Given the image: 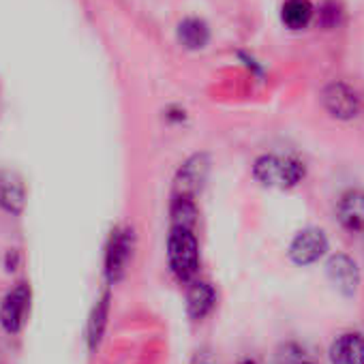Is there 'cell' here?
Instances as JSON below:
<instances>
[{
	"label": "cell",
	"instance_id": "1",
	"mask_svg": "<svg viewBox=\"0 0 364 364\" xmlns=\"http://www.w3.org/2000/svg\"><path fill=\"white\" fill-rule=\"evenodd\" d=\"M167 262L180 283H191L200 270V245L193 230L171 228L167 236Z\"/></svg>",
	"mask_w": 364,
	"mask_h": 364
},
{
	"label": "cell",
	"instance_id": "2",
	"mask_svg": "<svg viewBox=\"0 0 364 364\" xmlns=\"http://www.w3.org/2000/svg\"><path fill=\"white\" fill-rule=\"evenodd\" d=\"M304 163L294 156L281 154H264L253 165V176L264 187L274 189H291L304 180Z\"/></svg>",
	"mask_w": 364,
	"mask_h": 364
},
{
	"label": "cell",
	"instance_id": "3",
	"mask_svg": "<svg viewBox=\"0 0 364 364\" xmlns=\"http://www.w3.org/2000/svg\"><path fill=\"white\" fill-rule=\"evenodd\" d=\"M31 302H33V291L28 283H18L14 285L3 302H0V326L7 334H20L26 326V319L31 315Z\"/></svg>",
	"mask_w": 364,
	"mask_h": 364
},
{
	"label": "cell",
	"instance_id": "4",
	"mask_svg": "<svg viewBox=\"0 0 364 364\" xmlns=\"http://www.w3.org/2000/svg\"><path fill=\"white\" fill-rule=\"evenodd\" d=\"M133 230L129 228H116L109 236L107 249H105V279L109 285H116L124 279L129 270V262L133 257Z\"/></svg>",
	"mask_w": 364,
	"mask_h": 364
},
{
	"label": "cell",
	"instance_id": "5",
	"mask_svg": "<svg viewBox=\"0 0 364 364\" xmlns=\"http://www.w3.org/2000/svg\"><path fill=\"white\" fill-rule=\"evenodd\" d=\"M328 251V238L317 228H306L296 234V238L289 245V257L298 266L315 264L319 257H323Z\"/></svg>",
	"mask_w": 364,
	"mask_h": 364
},
{
	"label": "cell",
	"instance_id": "6",
	"mask_svg": "<svg viewBox=\"0 0 364 364\" xmlns=\"http://www.w3.org/2000/svg\"><path fill=\"white\" fill-rule=\"evenodd\" d=\"M323 105L334 118H341V120L355 118L362 109V101L358 92L343 82H334L323 90Z\"/></svg>",
	"mask_w": 364,
	"mask_h": 364
},
{
	"label": "cell",
	"instance_id": "7",
	"mask_svg": "<svg viewBox=\"0 0 364 364\" xmlns=\"http://www.w3.org/2000/svg\"><path fill=\"white\" fill-rule=\"evenodd\" d=\"M326 272L330 283L343 294V296H353L358 291L360 285V268L358 264L345 255V253H336L328 259L326 264Z\"/></svg>",
	"mask_w": 364,
	"mask_h": 364
},
{
	"label": "cell",
	"instance_id": "8",
	"mask_svg": "<svg viewBox=\"0 0 364 364\" xmlns=\"http://www.w3.org/2000/svg\"><path fill=\"white\" fill-rule=\"evenodd\" d=\"M0 208L14 217H20L26 208V187L14 171H0Z\"/></svg>",
	"mask_w": 364,
	"mask_h": 364
},
{
	"label": "cell",
	"instance_id": "9",
	"mask_svg": "<svg viewBox=\"0 0 364 364\" xmlns=\"http://www.w3.org/2000/svg\"><path fill=\"white\" fill-rule=\"evenodd\" d=\"M206 171H208V163L204 161V156H193L189 159L185 165L180 167L178 176H176V196H189V198H196V193L200 191L202 182L206 178Z\"/></svg>",
	"mask_w": 364,
	"mask_h": 364
},
{
	"label": "cell",
	"instance_id": "10",
	"mask_svg": "<svg viewBox=\"0 0 364 364\" xmlns=\"http://www.w3.org/2000/svg\"><path fill=\"white\" fill-rule=\"evenodd\" d=\"M332 364H364V336L345 332L330 345Z\"/></svg>",
	"mask_w": 364,
	"mask_h": 364
},
{
	"label": "cell",
	"instance_id": "11",
	"mask_svg": "<svg viewBox=\"0 0 364 364\" xmlns=\"http://www.w3.org/2000/svg\"><path fill=\"white\" fill-rule=\"evenodd\" d=\"M338 221L347 232H364V193L362 191H347L338 200L336 208Z\"/></svg>",
	"mask_w": 364,
	"mask_h": 364
},
{
	"label": "cell",
	"instance_id": "12",
	"mask_svg": "<svg viewBox=\"0 0 364 364\" xmlns=\"http://www.w3.org/2000/svg\"><path fill=\"white\" fill-rule=\"evenodd\" d=\"M217 304V291L206 281H191V287L187 291V313L191 319L202 321L210 315V311Z\"/></svg>",
	"mask_w": 364,
	"mask_h": 364
},
{
	"label": "cell",
	"instance_id": "13",
	"mask_svg": "<svg viewBox=\"0 0 364 364\" xmlns=\"http://www.w3.org/2000/svg\"><path fill=\"white\" fill-rule=\"evenodd\" d=\"M109 300H112V296H109V291H105L97 300V304L92 306V311H90L88 336H86L90 351H95L101 345V341H103V334H105V328H107V317H109Z\"/></svg>",
	"mask_w": 364,
	"mask_h": 364
},
{
	"label": "cell",
	"instance_id": "14",
	"mask_svg": "<svg viewBox=\"0 0 364 364\" xmlns=\"http://www.w3.org/2000/svg\"><path fill=\"white\" fill-rule=\"evenodd\" d=\"M169 217H171V228L196 230V225H198V206H196L193 198L173 196V202L169 206Z\"/></svg>",
	"mask_w": 364,
	"mask_h": 364
},
{
	"label": "cell",
	"instance_id": "15",
	"mask_svg": "<svg viewBox=\"0 0 364 364\" xmlns=\"http://www.w3.org/2000/svg\"><path fill=\"white\" fill-rule=\"evenodd\" d=\"M313 18V7L309 0H287L281 9V20L287 28L300 31L304 28Z\"/></svg>",
	"mask_w": 364,
	"mask_h": 364
},
{
	"label": "cell",
	"instance_id": "16",
	"mask_svg": "<svg viewBox=\"0 0 364 364\" xmlns=\"http://www.w3.org/2000/svg\"><path fill=\"white\" fill-rule=\"evenodd\" d=\"M178 39L182 46H187L189 50H200L208 43L210 39V33H208V26L202 22V20H185L180 26H178Z\"/></svg>",
	"mask_w": 364,
	"mask_h": 364
},
{
	"label": "cell",
	"instance_id": "17",
	"mask_svg": "<svg viewBox=\"0 0 364 364\" xmlns=\"http://www.w3.org/2000/svg\"><path fill=\"white\" fill-rule=\"evenodd\" d=\"M18 264H20V251L18 249H9L7 255H5V268L9 272H14L18 268Z\"/></svg>",
	"mask_w": 364,
	"mask_h": 364
},
{
	"label": "cell",
	"instance_id": "18",
	"mask_svg": "<svg viewBox=\"0 0 364 364\" xmlns=\"http://www.w3.org/2000/svg\"><path fill=\"white\" fill-rule=\"evenodd\" d=\"M240 364H255L253 360H245V362H240Z\"/></svg>",
	"mask_w": 364,
	"mask_h": 364
},
{
	"label": "cell",
	"instance_id": "19",
	"mask_svg": "<svg viewBox=\"0 0 364 364\" xmlns=\"http://www.w3.org/2000/svg\"><path fill=\"white\" fill-rule=\"evenodd\" d=\"M300 364H311V362H300Z\"/></svg>",
	"mask_w": 364,
	"mask_h": 364
}]
</instances>
